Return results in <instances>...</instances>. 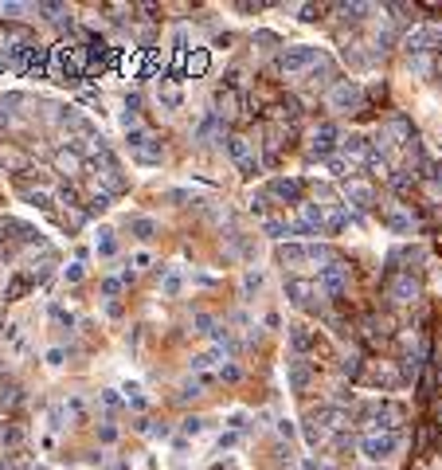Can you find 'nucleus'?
<instances>
[{
    "mask_svg": "<svg viewBox=\"0 0 442 470\" xmlns=\"http://www.w3.org/2000/svg\"><path fill=\"white\" fill-rule=\"evenodd\" d=\"M388 294H392L395 302H415V298H419V282H415L411 275H399V278L392 282V290H388Z\"/></svg>",
    "mask_w": 442,
    "mask_h": 470,
    "instance_id": "obj_13",
    "label": "nucleus"
},
{
    "mask_svg": "<svg viewBox=\"0 0 442 470\" xmlns=\"http://www.w3.org/2000/svg\"><path fill=\"white\" fill-rule=\"evenodd\" d=\"M321 59V48L317 43H294V48H286V51H278V71L282 75H301V71H310L313 63Z\"/></svg>",
    "mask_w": 442,
    "mask_h": 470,
    "instance_id": "obj_1",
    "label": "nucleus"
},
{
    "mask_svg": "<svg viewBox=\"0 0 442 470\" xmlns=\"http://www.w3.org/2000/svg\"><path fill=\"white\" fill-rule=\"evenodd\" d=\"M360 98H364V90H360V83H352V79H345V83H336L333 90H329V110L333 114H352V110L360 106Z\"/></svg>",
    "mask_w": 442,
    "mask_h": 470,
    "instance_id": "obj_3",
    "label": "nucleus"
},
{
    "mask_svg": "<svg viewBox=\"0 0 442 470\" xmlns=\"http://www.w3.org/2000/svg\"><path fill=\"white\" fill-rule=\"evenodd\" d=\"M98 435H102V443H114V439H118V427H114V423H102V431H98Z\"/></svg>",
    "mask_w": 442,
    "mask_h": 470,
    "instance_id": "obj_36",
    "label": "nucleus"
},
{
    "mask_svg": "<svg viewBox=\"0 0 442 470\" xmlns=\"http://www.w3.org/2000/svg\"><path fill=\"white\" fill-rule=\"evenodd\" d=\"M94 255H98V259H114V255H118V239H114V231H110V228H98Z\"/></svg>",
    "mask_w": 442,
    "mask_h": 470,
    "instance_id": "obj_18",
    "label": "nucleus"
},
{
    "mask_svg": "<svg viewBox=\"0 0 442 470\" xmlns=\"http://www.w3.org/2000/svg\"><path fill=\"white\" fill-rule=\"evenodd\" d=\"M0 12H4V16H16V12H24V4H0Z\"/></svg>",
    "mask_w": 442,
    "mask_h": 470,
    "instance_id": "obj_41",
    "label": "nucleus"
},
{
    "mask_svg": "<svg viewBox=\"0 0 442 470\" xmlns=\"http://www.w3.org/2000/svg\"><path fill=\"white\" fill-rule=\"evenodd\" d=\"M345 196H348V204H356V208H372V200H376L372 184H364V181H348Z\"/></svg>",
    "mask_w": 442,
    "mask_h": 470,
    "instance_id": "obj_10",
    "label": "nucleus"
},
{
    "mask_svg": "<svg viewBox=\"0 0 442 470\" xmlns=\"http://www.w3.org/2000/svg\"><path fill=\"white\" fill-rule=\"evenodd\" d=\"M235 443H239V435H235V431H228V435H219V451H223V447H235Z\"/></svg>",
    "mask_w": 442,
    "mask_h": 470,
    "instance_id": "obj_38",
    "label": "nucleus"
},
{
    "mask_svg": "<svg viewBox=\"0 0 442 470\" xmlns=\"http://www.w3.org/2000/svg\"><path fill=\"white\" fill-rule=\"evenodd\" d=\"M270 196L290 200V204H301V184L298 181H286V177H278V181H270Z\"/></svg>",
    "mask_w": 442,
    "mask_h": 470,
    "instance_id": "obj_12",
    "label": "nucleus"
},
{
    "mask_svg": "<svg viewBox=\"0 0 442 470\" xmlns=\"http://www.w3.org/2000/svg\"><path fill=\"white\" fill-rule=\"evenodd\" d=\"M360 451H364L368 462H388V458H395V451H399V435L395 431H368L360 439Z\"/></svg>",
    "mask_w": 442,
    "mask_h": 470,
    "instance_id": "obj_2",
    "label": "nucleus"
},
{
    "mask_svg": "<svg viewBox=\"0 0 442 470\" xmlns=\"http://www.w3.org/2000/svg\"><path fill=\"white\" fill-rule=\"evenodd\" d=\"M336 145V126H321V130H313L310 137V153L313 157H329Z\"/></svg>",
    "mask_w": 442,
    "mask_h": 470,
    "instance_id": "obj_8",
    "label": "nucleus"
},
{
    "mask_svg": "<svg viewBox=\"0 0 442 470\" xmlns=\"http://www.w3.org/2000/svg\"><path fill=\"white\" fill-rule=\"evenodd\" d=\"M364 149H368V141H364V137H360V133H352V137H345V153L360 157V153H364Z\"/></svg>",
    "mask_w": 442,
    "mask_h": 470,
    "instance_id": "obj_30",
    "label": "nucleus"
},
{
    "mask_svg": "<svg viewBox=\"0 0 442 470\" xmlns=\"http://www.w3.org/2000/svg\"><path fill=\"white\" fill-rule=\"evenodd\" d=\"M0 470H4V462H0Z\"/></svg>",
    "mask_w": 442,
    "mask_h": 470,
    "instance_id": "obj_43",
    "label": "nucleus"
},
{
    "mask_svg": "<svg viewBox=\"0 0 442 470\" xmlns=\"http://www.w3.org/2000/svg\"><path fill=\"white\" fill-rule=\"evenodd\" d=\"M278 435H282V439H290V435H294V423H290V420H278Z\"/></svg>",
    "mask_w": 442,
    "mask_h": 470,
    "instance_id": "obj_39",
    "label": "nucleus"
},
{
    "mask_svg": "<svg viewBox=\"0 0 442 470\" xmlns=\"http://www.w3.org/2000/svg\"><path fill=\"white\" fill-rule=\"evenodd\" d=\"M121 282H125V278H106V282H102V294H106V298L114 302V298L121 294Z\"/></svg>",
    "mask_w": 442,
    "mask_h": 470,
    "instance_id": "obj_33",
    "label": "nucleus"
},
{
    "mask_svg": "<svg viewBox=\"0 0 442 470\" xmlns=\"http://www.w3.org/2000/svg\"><path fill=\"white\" fill-rule=\"evenodd\" d=\"M263 231H266V235H274V239H282V235H294V231H290V224H286V219H278V216H266V219H263Z\"/></svg>",
    "mask_w": 442,
    "mask_h": 470,
    "instance_id": "obj_21",
    "label": "nucleus"
},
{
    "mask_svg": "<svg viewBox=\"0 0 442 470\" xmlns=\"http://www.w3.org/2000/svg\"><path fill=\"white\" fill-rule=\"evenodd\" d=\"M184 271L180 266H168L165 271V278H161V298H180V290H184Z\"/></svg>",
    "mask_w": 442,
    "mask_h": 470,
    "instance_id": "obj_11",
    "label": "nucleus"
},
{
    "mask_svg": "<svg viewBox=\"0 0 442 470\" xmlns=\"http://www.w3.org/2000/svg\"><path fill=\"white\" fill-rule=\"evenodd\" d=\"M83 278H86L83 259H79V263H71V266H63V282H83Z\"/></svg>",
    "mask_w": 442,
    "mask_h": 470,
    "instance_id": "obj_29",
    "label": "nucleus"
},
{
    "mask_svg": "<svg viewBox=\"0 0 442 470\" xmlns=\"http://www.w3.org/2000/svg\"><path fill=\"white\" fill-rule=\"evenodd\" d=\"M290 345H294L298 353H305V349L313 345V333H310L305 326H294V329H290Z\"/></svg>",
    "mask_w": 442,
    "mask_h": 470,
    "instance_id": "obj_20",
    "label": "nucleus"
},
{
    "mask_svg": "<svg viewBox=\"0 0 442 470\" xmlns=\"http://www.w3.org/2000/svg\"><path fill=\"white\" fill-rule=\"evenodd\" d=\"M130 231H133V235H137V239H141V243H149V239H153V235H157V219H149V216H137V219H133V224H130Z\"/></svg>",
    "mask_w": 442,
    "mask_h": 470,
    "instance_id": "obj_19",
    "label": "nucleus"
},
{
    "mask_svg": "<svg viewBox=\"0 0 442 470\" xmlns=\"http://www.w3.org/2000/svg\"><path fill=\"white\" fill-rule=\"evenodd\" d=\"M149 263H153V255H149V251H137V255H133V271H145Z\"/></svg>",
    "mask_w": 442,
    "mask_h": 470,
    "instance_id": "obj_34",
    "label": "nucleus"
},
{
    "mask_svg": "<svg viewBox=\"0 0 442 470\" xmlns=\"http://www.w3.org/2000/svg\"><path fill=\"white\" fill-rule=\"evenodd\" d=\"M219 130H223V118H219V114H203L200 126H196V141H200V145H212V137H215Z\"/></svg>",
    "mask_w": 442,
    "mask_h": 470,
    "instance_id": "obj_15",
    "label": "nucleus"
},
{
    "mask_svg": "<svg viewBox=\"0 0 442 470\" xmlns=\"http://www.w3.org/2000/svg\"><path fill=\"white\" fill-rule=\"evenodd\" d=\"M263 290V271H243V298H251Z\"/></svg>",
    "mask_w": 442,
    "mask_h": 470,
    "instance_id": "obj_22",
    "label": "nucleus"
},
{
    "mask_svg": "<svg viewBox=\"0 0 442 470\" xmlns=\"http://www.w3.org/2000/svg\"><path fill=\"white\" fill-rule=\"evenodd\" d=\"M286 380H290V392H305V384H310V364L290 361L286 364Z\"/></svg>",
    "mask_w": 442,
    "mask_h": 470,
    "instance_id": "obj_14",
    "label": "nucleus"
},
{
    "mask_svg": "<svg viewBox=\"0 0 442 470\" xmlns=\"http://www.w3.org/2000/svg\"><path fill=\"white\" fill-rule=\"evenodd\" d=\"M243 420H247L243 411H231V415H228V427H231V431H243V427H247Z\"/></svg>",
    "mask_w": 442,
    "mask_h": 470,
    "instance_id": "obj_35",
    "label": "nucleus"
},
{
    "mask_svg": "<svg viewBox=\"0 0 442 470\" xmlns=\"http://www.w3.org/2000/svg\"><path fill=\"white\" fill-rule=\"evenodd\" d=\"M348 286V266L341 263H325L321 266V275H317V290H321L325 298H341Z\"/></svg>",
    "mask_w": 442,
    "mask_h": 470,
    "instance_id": "obj_5",
    "label": "nucleus"
},
{
    "mask_svg": "<svg viewBox=\"0 0 442 470\" xmlns=\"http://www.w3.org/2000/svg\"><path fill=\"white\" fill-rule=\"evenodd\" d=\"M434 188H439V193H442V173H439V177H434Z\"/></svg>",
    "mask_w": 442,
    "mask_h": 470,
    "instance_id": "obj_42",
    "label": "nucleus"
},
{
    "mask_svg": "<svg viewBox=\"0 0 442 470\" xmlns=\"http://www.w3.org/2000/svg\"><path fill=\"white\" fill-rule=\"evenodd\" d=\"M383 224H388V231H395V235H411V231H415V219L407 216V212H399V208H392V212L383 216Z\"/></svg>",
    "mask_w": 442,
    "mask_h": 470,
    "instance_id": "obj_16",
    "label": "nucleus"
},
{
    "mask_svg": "<svg viewBox=\"0 0 442 470\" xmlns=\"http://www.w3.org/2000/svg\"><path fill=\"white\" fill-rule=\"evenodd\" d=\"M63 364H67V349H59V345L48 349V369H63Z\"/></svg>",
    "mask_w": 442,
    "mask_h": 470,
    "instance_id": "obj_32",
    "label": "nucleus"
},
{
    "mask_svg": "<svg viewBox=\"0 0 442 470\" xmlns=\"http://www.w3.org/2000/svg\"><path fill=\"white\" fill-rule=\"evenodd\" d=\"M184 71H188V75H203V71H208V55H203V51L188 55V59H184Z\"/></svg>",
    "mask_w": 442,
    "mask_h": 470,
    "instance_id": "obj_26",
    "label": "nucleus"
},
{
    "mask_svg": "<svg viewBox=\"0 0 442 470\" xmlns=\"http://www.w3.org/2000/svg\"><path fill=\"white\" fill-rule=\"evenodd\" d=\"M32 204H36V208H48L51 196H48V193H32Z\"/></svg>",
    "mask_w": 442,
    "mask_h": 470,
    "instance_id": "obj_40",
    "label": "nucleus"
},
{
    "mask_svg": "<svg viewBox=\"0 0 442 470\" xmlns=\"http://www.w3.org/2000/svg\"><path fill=\"white\" fill-rule=\"evenodd\" d=\"M228 153L243 173H259V157H254V149H251L247 137H228Z\"/></svg>",
    "mask_w": 442,
    "mask_h": 470,
    "instance_id": "obj_6",
    "label": "nucleus"
},
{
    "mask_svg": "<svg viewBox=\"0 0 442 470\" xmlns=\"http://www.w3.org/2000/svg\"><path fill=\"white\" fill-rule=\"evenodd\" d=\"M118 392H121V400H125L130 408H137V411H141V408H149V396H145V388L137 384V380H125V384H121Z\"/></svg>",
    "mask_w": 442,
    "mask_h": 470,
    "instance_id": "obj_17",
    "label": "nucleus"
},
{
    "mask_svg": "<svg viewBox=\"0 0 442 470\" xmlns=\"http://www.w3.org/2000/svg\"><path fill=\"white\" fill-rule=\"evenodd\" d=\"M219 376H223V380H239V369H235V364H223V369H219Z\"/></svg>",
    "mask_w": 442,
    "mask_h": 470,
    "instance_id": "obj_37",
    "label": "nucleus"
},
{
    "mask_svg": "<svg viewBox=\"0 0 442 470\" xmlns=\"http://www.w3.org/2000/svg\"><path fill=\"white\" fill-rule=\"evenodd\" d=\"M79 165H83V161H79L74 149H63V153H59V169L63 173H79Z\"/></svg>",
    "mask_w": 442,
    "mask_h": 470,
    "instance_id": "obj_27",
    "label": "nucleus"
},
{
    "mask_svg": "<svg viewBox=\"0 0 442 470\" xmlns=\"http://www.w3.org/2000/svg\"><path fill=\"white\" fill-rule=\"evenodd\" d=\"M51 322H59V326H74V313L71 310H63V306H59V302H51Z\"/></svg>",
    "mask_w": 442,
    "mask_h": 470,
    "instance_id": "obj_28",
    "label": "nucleus"
},
{
    "mask_svg": "<svg viewBox=\"0 0 442 470\" xmlns=\"http://www.w3.org/2000/svg\"><path fill=\"white\" fill-rule=\"evenodd\" d=\"M98 400H102V408H106V411H118V408H121V396L114 392V388H106V392H102Z\"/></svg>",
    "mask_w": 442,
    "mask_h": 470,
    "instance_id": "obj_31",
    "label": "nucleus"
},
{
    "mask_svg": "<svg viewBox=\"0 0 442 470\" xmlns=\"http://www.w3.org/2000/svg\"><path fill=\"white\" fill-rule=\"evenodd\" d=\"M192 326H196V333H203V337H212L215 329H219L212 313H196V317H192Z\"/></svg>",
    "mask_w": 442,
    "mask_h": 470,
    "instance_id": "obj_25",
    "label": "nucleus"
},
{
    "mask_svg": "<svg viewBox=\"0 0 442 470\" xmlns=\"http://www.w3.org/2000/svg\"><path fill=\"white\" fill-rule=\"evenodd\" d=\"M180 431L196 439V435H203V431H208V420H203V415H188V420L180 423Z\"/></svg>",
    "mask_w": 442,
    "mask_h": 470,
    "instance_id": "obj_24",
    "label": "nucleus"
},
{
    "mask_svg": "<svg viewBox=\"0 0 442 470\" xmlns=\"http://www.w3.org/2000/svg\"><path fill=\"white\" fill-rule=\"evenodd\" d=\"M430 43H439V32H434V28H415V32H407V51L423 55V51H430Z\"/></svg>",
    "mask_w": 442,
    "mask_h": 470,
    "instance_id": "obj_9",
    "label": "nucleus"
},
{
    "mask_svg": "<svg viewBox=\"0 0 442 470\" xmlns=\"http://www.w3.org/2000/svg\"><path fill=\"white\" fill-rule=\"evenodd\" d=\"M286 294H290V302H294V306H317V302H321L317 282H305V278H294Z\"/></svg>",
    "mask_w": 442,
    "mask_h": 470,
    "instance_id": "obj_7",
    "label": "nucleus"
},
{
    "mask_svg": "<svg viewBox=\"0 0 442 470\" xmlns=\"http://www.w3.org/2000/svg\"><path fill=\"white\" fill-rule=\"evenodd\" d=\"M157 102H161L168 114H172V110L180 106V90H172V86H161V90H157Z\"/></svg>",
    "mask_w": 442,
    "mask_h": 470,
    "instance_id": "obj_23",
    "label": "nucleus"
},
{
    "mask_svg": "<svg viewBox=\"0 0 442 470\" xmlns=\"http://www.w3.org/2000/svg\"><path fill=\"white\" fill-rule=\"evenodd\" d=\"M321 228H325V208H317V204H298V219L290 224V231H294V235H301V239H313Z\"/></svg>",
    "mask_w": 442,
    "mask_h": 470,
    "instance_id": "obj_4",
    "label": "nucleus"
}]
</instances>
